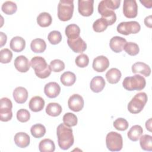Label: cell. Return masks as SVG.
Returning a JSON list of instances; mask_svg holds the SVG:
<instances>
[{"instance_id": "6da1fadb", "label": "cell", "mask_w": 152, "mask_h": 152, "mask_svg": "<svg viewBox=\"0 0 152 152\" xmlns=\"http://www.w3.org/2000/svg\"><path fill=\"white\" fill-rule=\"evenodd\" d=\"M56 134L58 145L61 149L68 150L73 145L74 139L72 129L70 127L61 124L57 127Z\"/></svg>"}, {"instance_id": "7a4b0ae2", "label": "cell", "mask_w": 152, "mask_h": 152, "mask_svg": "<svg viewBox=\"0 0 152 152\" xmlns=\"http://www.w3.org/2000/svg\"><path fill=\"white\" fill-rule=\"evenodd\" d=\"M30 65L34 70L36 76L40 78H46L51 74L50 66L48 65L43 57L37 56L33 57L30 61Z\"/></svg>"}, {"instance_id": "3957f363", "label": "cell", "mask_w": 152, "mask_h": 152, "mask_svg": "<svg viewBox=\"0 0 152 152\" xmlns=\"http://www.w3.org/2000/svg\"><path fill=\"white\" fill-rule=\"evenodd\" d=\"M146 85L144 77L139 74H135L131 77H125L122 82L124 88L128 91L141 90Z\"/></svg>"}, {"instance_id": "277c9868", "label": "cell", "mask_w": 152, "mask_h": 152, "mask_svg": "<svg viewBox=\"0 0 152 152\" xmlns=\"http://www.w3.org/2000/svg\"><path fill=\"white\" fill-rule=\"evenodd\" d=\"M74 1L72 0H61L58 5V17L62 21L69 20L73 15Z\"/></svg>"}, {"instance_id": "5b68a950", "label": "cell", "mask_w": 152, "mask_h": 152, "mask_svg": "<svg viewBox=\"0 0 152 152\" xmlns=\"http://www.w3.org/2000/svg\"><path fill=\"white\" fill-rule=\"evenodd\" d=\"M147 95L144 92L136 94L128 104V111L134 114H137L142 111L147 102Z\"/></svg>"}, {"instance_id": "8992f818", "label": "cell", "mask_w": 152, "mask_h": 152, "mask_svg": "<svg viewBox=\"0 0 152 152\" xmlns=\"http://www.w3.org/2000/svg\"><path fill=\"white\" fill-rule=\"evenodd\" d=\"M106 144L107 149L111 151H120L123 147L122 135L114 131L109 132L106 137Z\"/></svg>"}, {"instance_id": "52a82bcc", "label": "cell", "mask_w": 152, "mask_h": 152, "mask_svg": "<svg viewBox=\"0 0 152 152\" xmlns=\"http://www.w3.org/2000/svg\"><path fill=\"white\" fill-rule=\"evenodd\" d=\"M141 26L140 24L135 21L121 22L116 28L117 31L124 35H128L129 34H136L140 31Z\"/></svg>"}, {"instance_id": "ba28073f", "label": "cell", "mask_w": 152, "mask_h": 152, "mask_svg": "<svg viewBox=\"0 0 152 152\" xmlns=\"http://www.w3.org/2000/svg\"><path fill=\"white\" fill-rule=\"evenodd\" d=\"M12 103L10 99L3 97L0 100V119L2 122H7L12 117Z\"/></svg>"}, {"instance_id": "9c48e42d", "label": "cell", "mask_w": 152, "mask_h": 152, "mask_svg": "<svg viewBox=\"0 0 152 152\" xmlns=\"http://www.w3.org/2000/svg\"><path fill=\"white\" fill-rule=\"evenodd\" d=\"M98 12L101 15L102 18L105 19L109 26L112 25L116 21V15L113 10L107 7L103 1H101L98 5Z\"/></svg>"}, {"instance_id": "30bf717a", "label": "cell", "mask_w": 152, "mask_h": 152, "mask_svg": "<svg viewBox=\"0 0 152 152\" xmlns=\"http://www.w3.org/2000/svg\"><path fill=\"white\" fill-rule=\"evenodd\" d=\"M123 13L128 18L137 17L138 14V5L135 0H125L123 5Z\"/></svg>"}, {"instance_id": "8fae6325", "label": "cell", "mask_w": 152, "mask_h": 152, "mask_svg": "<svg viewBox=\"0 0 152 152\" xmlns=\"http://www.w3.org/2000/svg\"><path fill=\"white\" fill-rule=\"evenodd\" d=\"M84 102L83 97L78 94H74L71 95L68 101L69 108L74 112H79L84 107Z\"/></svg>"}, {"instance_id": "7c38bea8", "label": "cell", "mask_w": 152, "mask_h": 152, "mask_svg": "<svg viewBox=\"0 0 152 152\" xmlns=\"http://www.w3.org/2000/svg\"><path fill=\"white\" fill-rule=\"evenodd\" d=\"M93 0H78V10L84 17L90 16L93 12Z\"/></svg>"}, {"instance_id": "4fadbf2b", "label": "cell", "mask_w": 152, "mask_h": 152, "mask_svg": "<svg viewBox=\"0 0 152 152\" xmlns=\"http://www.w3.org/2000/svg\"><path fill=\"white\" fill-rule=\"evenodd\" d=\"M67 43L69 47L75 53H82L87 49L86 43L80 36L74 39H68Z\"/></svg>"}, {"instance_id": "5bb4252c", "label": "cell", "mask_w": 152, "mask_h": 152, "mask_svg": "<svg viewBox=\"0 0 152 152\" xmlns=\"http://www.w3.org/2000/svg\"><path fill=\"white\" fill-rule=\"evenodd\" d=\"M109 66V59L104 56L101 55L95 58L93 61V68L99 72H104Z\"/></svg>"}, {"instance_id": "9a60e30c", "label": "cell", "mask_w": 152, "mask_h": 152, "mask_svg": "<svg viewBox=\"0 0 152 152\" xmlns=\"http://www.w3.org/2000/svg\"><path fill=\"white\" fill-rule=\"evenodd\" d=\"M61 92V87L56 82H50L44 87V93L49 98L56 97Z\"/></svg>"}, {"instance_id": "2e32d148", "label": "cell", "mask_w": 152, "mask_h": 152, "mask_svg": "<svg viewBox=\"0 0 152 152\" xmlns=\"http://www.w3.org/2000/svg\"><path fill=\"white\" fill-rule=\"evenodd\" d=\"M126 43L125 39L120 36H114L110 40V48L115 53H119L124 49Z\"/></svg>"}, {"instance_id": "e0dca14e", "label": "cell", "mask_w": 152, "mask_h": 152, "mask_svg": "<svg viewBox=\"0 0 152 152\" xmlns=\"http://www.w3.org/2000/svg\"><path fill=\"white\" fill-rule=\"evenodd\" d=\"M14 66L19 72H26L30 69L28 59L25 56H18L14 60Z\"/></svg>"}, {"instance_id": "ac0fdd59", "label": "cell", "mask_w": 152, "mask_h": 152, "mask_svg": "<svg viewBox=\"0 0 152 152\" xmlns=\"http://www.w3.org/2000/svg\"><path fill=\"white\" fill-rule=\"evenodd\" d=\"M14 100L19 104H23L26 102L28 98V91L24 87H16L12 93Z\"/></svg>"}, {"instance_id": "d6986e66", "label": "cell", "mask_w": 152, "mask_h": 152, "mask_svg": "<svg viewBox=\"0 0 152 152\" xmlns=\"http://www.w3.org/2000/svg\"><path fill=\"white\" fill-rule=\"evenodd\" d=\"M14 142L17 146L20 148H26L30 144V138L26 132H20L17 133L14 138Z\"/></svg>"}, {"instance_id": "ffe728a7", "label": "cell", "mask_w": 152, "mask_h": 152, "mask_svg": "<svg viewBox=\"0 0 152 152\" xmlns=\"http://www.w3.org/2000/svg\"><path fill=\"white\" fill-rule=\"evenodd\" d=\"M132 72L134 74L140 73L145 77H148L151 74V68L144 62H137L132 65Z\"/></svg>"}, {"instance_id": "44dd1931", "label": "cell", "mask_w": 152, "mask_h": 152, "mask_svg": "<svg viewBox=\"0 0 152 152\" xmlns=\"http://www.w3.org/2000/svg\"><path fill=\"white\" fill-rule=\"evenodd\" d=\"M28 106L30 109L34 112L41 111L45 106V100L40 96H34L30 99Z\"/></svg>"}, {"instance_id": "7402d4cb", "label": "cell", "mask_w": 152, "mask_h": 152, "mask_svg": "<svg viewBox=\"0 0 152 152\" xmlns=\"http://www.w3.org/2000/svg\"><path fill=\"white\" fill-rule=\"evenodd\" d=\"M105 84V81L102 77L96 76L91 80L90 87L92 91L94 93H99L103 90Z\"/></svg>"}, {"instance_id": "603a6c76", "label": "cell", "mask_w": 152, "mask_h": 152, "mask_svg": "<svg viewBox=\"0 0 152 152\" xmlns=\"http://www.w3.org/2000/svg\"><path fill=\"white\" fill-rule=\"evenodd\" d=\"M10 46L13 51L20 52L23 51L26 47V41L21 37L15 36L11 40Z\"/></svg>"}, {"instance_id": "cb8c5ba5", "label": "cell", "mask_w": 152, "mask_h": 152, "mask_svg": "<svg viewBox=\"0 0 152 152\" xmlns=\"http://www.w3.org/2000/svg\"><path fill=\"white\" fill-rule=\"evenodd\" d=\"M121 75V72L118 69L113 68L106 72V78L110 84H116L120 80Z\"/></svg>"}, {"instance_id": "d4e9b609", "label": "cell", "mask_w": 152, "mask_h": 152, "mask_svg": "<svg viewBox=\"0 0 152 152\" xmlns=\"http://www.w3.org/2000/svg\"><path fill=\"white\" fill-rule=\"evenodd\" d=\"M31 50L34 53H42L46 48V44L44 40L37 38L33 40L30 43Z\"/></svg>"}, {"instance_id": "484cf974", "label": "cell", "mask_w": 152, "mask_h": 152, "mask_svg": "<svg viewBox=\"0 0 152 152\" xmlns=\"http://www.w3.org/2000/svg\"><path fill=\"white\" fill-rule=\"evenodd\" d=\"M143 132V129L140 125H135L132 126L127 133L129 139L132 141H137L139 140Z\"/></svg>"}, {"instance_id": "4316f807", "label": "cell", "mask_w": 152, "mask_h": 152, "mask_svg": "<svg viewBox=\"0 0 152 152\" xmlns=\"http://www.w3.org/2000/svg\"><path fill=\"white\" fill-rule=\"evenodd\" d=\"M61 82L65 86H71L76 81V76L74 73L71 71H66L64 72L60 78Z\"/></svg>"}, {"instance_id": "83f0119b", "label": "cell", "mask_w": 152, "mask_h": 152, "mask_svg": "<svg viewBox=\"0 0 152 152\" xmlns=\"http://www.w3.org/2000/svg\"><path fill=\"white\" fill-rule=\"evenodd\" d=\"M39 150L40 152H53L55 150L54 142L50 139H44L40 142Z\"/></svg>"}, {"instance_id": "f1b7e54d", "label": "cell", "mask_w": 152, "mask_h": 152, "mask_svg": "<svg viewBox=\"0 0 152 152\" xmlns=\"http://www.w3.org/2000/svg\"><path fill=\"white\" fill-rule=\"evenodd\" d=\"M65 33L68 39H74L80 36V28L77 25L71 24L66 26Z\"/></svg>"}, {"instance_id": "f546056e", "label": "cell", "mask_w": 152, "mask_h": 152, "mask_svg": "<svg viewBox=\"0 0 152 152\" xmlns=\"http://www.w3.org/2000/svg\"><path fill=\"white\" fill-rule=\"evenodd\" d=\"M52 22L51 15L46 12H41L37 17V23L42 27L49 26Z\"/></svg>"}, {"instance_id": "4dcf8cb0", "label": "cell", "mask_w": 152, "mask_h": 152, "mask_svg": "<svg viewBox=\"0 0 152 152\" xmlns=\"http://www.w3.org/2000/svg\"><path fill=\"white\" fill-rule=\"evenodd\" d=\"M61 106L57 103H49L46 107V113L53 117H56L59 116L62 112Z\"/></svg>"}, {"instance_id": "1f68e13d", "label": "cell", "mask_w": 152, "mask_h": 152, "mask_svg": "<svg viewBox=\"0 0 152 152\" xmlns=\"http://www.w3.org/2000/svg\"><path fill=\"white\" fill-rule=\"evenodd\" d=\"M140 144L141 148L145 151H152V137L145 134L140 137Z\"/></svg>"}, {"instance_id": "d6a6232c", "label": "cell", "mask_w": 152, "mask_h": 152, "mask_svg": "<svg viewBox=\"0 0 152 152\" xmlns=\"http://www.w3.org/2000/svg\"><path fill=\"white\" fill-rule=\"evenodd\" d=\"M30 132L33 137L39 138L43 137L46 133L45 126L40 124L33 125L30 128Z\"/></svg>"}, {"instance_id": "836d02e7", "label": "cell", "mask_w": 152, "mask_h": 152, "mask_svg": "<svg viewBox=\"0 0 152 152\" xmlns=\"http://www.w3.org/2000/svg\"><path fill=\"white\" fill-rule=\"evenodd\" d=\"M1 9L3 12H4L5 14L12 15L17 11V6L15 2L8 1L3 3Z\"/></svg>"}, {"instance_id": "e575fe53", "label": "cell", "mask_w": 152, "mask_h": 152, "mask_svg": "<svg viewBox=\"0 0 152 152\" xmlns=\"http://www.w3.org/2000/svg\"><path fill=\"white\" fill-rule=\"evenodd\" d=\"M108 26L109 24L107 21L103 18H100L96 20L93 23V28L94 31L97 33H100L104 31Z\"/></svg>"}, {"instance_id": "d590c367", "label": "cell", "mask_w": 152, "mask_h": 152, "mask_svg": "<svg viewBox=\"0 0 152 152\" xmlns=\"http://www.w3.org/2000/svg\"><path fill=\"white\" fill-rule=\"evenodd\" d=\"M63 122L65 125L69 127H72L75 126L77 124L78 119L77 117L75 114L68 112L64 115Z\"/></svg>"}, {"instance_id": "8d00e7d4", "label": "cell", "mask_w": 152, "mask_h": 152, "mask_svg": "<svg viewBox=\"0 0 152 152\" xmlns=\"http://www.w3.org/2000/svg\"><path fill=\"white\" fill-rule=\"evenodd\" d=\"M124 50L131 56H135L139 53L140 48L138 45L134 42H126L124 48Z\"/></svg>"}, {"instance_id": "74e56055", "label": "cell", "mask_w": 152, "mask_h": 152, "mask_svg": "<svg viewBox=\"0 0 152 152\" xmlns=\"http://www.w3.org/2000/svg\"><path fill=\"white\" fill-rule=\"evenodd\" d=\"M12 58V52L7 49L5 48L0 51V61L2 64H8L10 62Z\"/></svg>"}, {"instance_id": "f35d334b", "label": "cell", "mask_w": 152, "mask_h": 152, "mask_svg": "<svg viewBox=\"0 0 152 152\" xmlns=\"http://www.w3.org/2000/svg\"><path fill=\"white\" fill-rule=\"evenodd\" d=\"M48 39L51 44L57 45L62 40V35L59 31L53 30L49 33Z\"/></svg>"}, {"instance_id": "ab89813d", "label": "cell", "mask_w": 152, "mask_h": 152, "mask_svg": "<svg viewBox=\"0 0 152 152\" xmlns=\"http://www.w3.org/2000/svg\"><path fill=\"white\" fill-rule=\"evenodd\" d=\"M114 128L118 131H125L128 128L129 124L127 121L122 118H119L113 122Z\"/></svg>"}, {"instance_id": "60d3db41", "label": "cell", "mask_w": 152, "mask_h": 152, "mask_svg": "<svg viewBox=\"0 0 152 152\" xmlns=\"http://www.w3.org/2000/svg\"><path fill=\"white\" fill-rule=\"evenodd\" d=\"M50 66L52 71L55 72H59L64 69L65 64L60 59H54L50 62Z\"/></svg>"}, {"instance_id": "b9f144b4", "label": "cell", "mask_w": 152, "mask_h": 152, "mask_svg": "<svg viewBox=\"0 0 152 152\" xmlns=\"http://www.w3.org/2000/svg\"><path fill=\"white\" fill-rule=\"evenodd\" d=\"M75 62L78 67L85 68L88 65L89 58L87 55L81 53L76 57Z\"/></svg>"}, {"instance_id": "7bdbcfd3", "label": "cell", "mask_w": 152, "mask_h": 152, "mask_svg": "<svg viewBox=\"0 0 152 152\" xmlns=\"http://www.w3.org/2000/svg\"><path fill=\"white\" fill-rule=\"evenodd\" d=\"M17 118L20 122H26L30 118V113L26 109H19L17 112Z\"/></svg>"}, {"instance_id": "ee69618b", "label": "cell", "mask_w": 152, "mask_h": 152, "mask_svg": "<svg viewBox=\"0 0 152 152\" xmlns=\"http://www.w3.org/2000/svg\"><path fill=\"white\" fill-rule=\"evenodd\" d=\"M144 24L145 25L151 28L152 27V18H151V15H149L148 17H146L144 19Z\"/></svg>"}, {"instance_id": "f6af8a7d", "label": "cell", "mask_w": 152, "mask_h": 152, "mask_svg": "<svg viewBox=\"0 0 152 152\" xmlns=\"http://www.w3.org/2000/svg\"><path fill=\"white\" fill-rule=\"evenodd\" d=\"M0 37H1V47L3 46L7 42V35L2 32H0Z\"/></svg>"}, {"instance_id": "bcb514c9", "label": "cell", "mask_w": 152, "mask_h": 152, "mask_svg": "<svg viewBox=\"0 0 152 152\" xmlns=\"http://www.w3.org/2000/svg\"><path fill=\"white\" fill-rule=\"evenodd\" d=\"M140 2L143 4V5L146 8H150L152 7V2L151 1H140Z\"/></svg>"}, {"instance_id": "7dc6e473", "label": "cell", "mask_w": 152, "mask_h": 152, "mask_svg": "<svg viewBox=\"0 0 152 152\" xmlns=\"http://www.w3.org/2000/svg\"><path fill=\"white\" fill-rule=\"evenodd\" d=\"M145 127L148 131L151 132V118H150L145 122Z\"/></svg>"}]
</instances>
